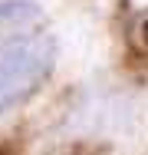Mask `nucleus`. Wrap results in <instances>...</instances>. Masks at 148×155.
Wrapping results in <instances>:
<instances>
[{
  "label": "nucleus",
  "mask_w": 148,
  "mask_h": 155,
  "mask_svg": "<svg viewBox=\"0 0 148 155\" xmlns=\"http://www.w3.org/2000/svg\"><path fill=\"white\" fill-rule=\"evenodd\" d=\"M56 36L27 33L0 46V119L20 109L46 86L56 69Z\"/></svg>",
  "instance_id": "nucleus-1"
},
{
  "label": "nucleus",
  "mask_w": 148,
  "mask_h": 155,
  "mask_svg": "<svg viewBox=\"0 0 148 155\" xmlns=\"http://www.w3.org/2000/svg\"><path fill=\"white\" fill-rule=\"evenodd\" d=\"M43 20V7L36 0H0V36L27 33Z\"/></svg>",
  "instance_id": "nucleus-2"
}]
</instances>
